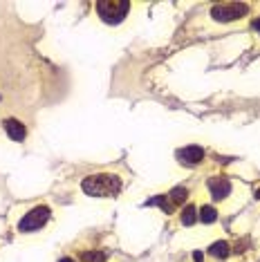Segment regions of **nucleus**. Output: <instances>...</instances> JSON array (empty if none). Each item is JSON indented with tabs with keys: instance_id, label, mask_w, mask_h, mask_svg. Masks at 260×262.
<instances>
[{
	"instance_id": "obj_1",
	"label": "nucleus",
	"mask_w": 260,
	"mask_h": 262,
	"mask_svg": "<svg viewBox=\"0 0 260 262\" xmlns=\"http://www.w3.org/2000/svg\"><path fill=\"white\" fill-rule=\"evenodd\" d=\"M81 188L85 195H92V198H115L121 190V180L110 172H101V175L85 177Z\"/></svg>"
},
{
	"instance_id": "obj_2",
	"label": "nucleus",
	"mask_w": 260,
	"mask_h": 262,
	"mask_svg": "<svg viewBox=\"0 0 260 262\" xmlns=\"http://www.w3.org/2000/svg\"><path fill=\"white\" fill-rule=\"evenodd\" d=\"M130 11L128 0H99L97 3V14L101 16L103 23L108 25H117L126 18V14Z\"/></svg>"
},
{
	"instance_id": "obj_3",
	"label": "nucleus",
	"mask_w": 260,
	"mask_h": 262,
	"mask_svg": "<svg viewBox=\"0 0 260 262\" xmlns=\"http://www.w3.org/2000/svg\"><path fill=\"white\" fill-rule=\"evenodd\" d=\"M247 14H249V7L245 3H222V5H213V9H211L213 20H220V23L238 20Z\"/></svg>"
},
{
	"instance_id": "obj_4",
	"label": "nucleus",
	"mask_w": 260,
	"mask_h": 262,
	"mask_svg": "<svg viewBox=\"0 0 260 262\" xmlns=\"http://www.w3.org/2000/svg\"><path fill=\"white\" fill-rule=\"evenodd\" d=\"M47 220H50V208H47V206H36L18 222V229L23 231V233H32V231L40 229Z\"/></svg>"
},
{
	"instance_id": "obj_5",
	"label": "nucleus",
	"mask_w": 260,
	"mask_h": 262,
	"mask_svg": "<svg viewBox=\"0 0 260 262\" xmlns=\"http://www.w3.org/2000/svg\"><path fill=\"white\" fill-rule=\"evenodd\" d=\"M209 190L213 200H224L229 193H231V182L227 177H211L209 180Z\"/></svg>"
},
{
	"instance_id": "obj_6",
	"label": "nucleus",
	"mask_w": 260,
	"mask_h": 262,
	"mask_svg": "<svg viewBox=\"0 0 260 262\" xmlns=\"http://www.w3.org/2000/svg\"><path fill=\"white\" fill-rule=\"evenodd\" d=\"M177 157H180V162L186 164V166H198L204 159V150L200 146H186L184 150L177 152Z\"/></svg>"
},
{
	"instance_id": "obj_7",
	"label": "nucleus",
	"mask_w": 260,
	"mask_h": 262,
	"mask_svg": "<svg viewBox=\"0 0 260 262\" xmlns=\"http://www.w3.org/2000/svg\"><path fill=\"white\" fill-rule=\"evenodd\" d=\"M3 126H5V133L9 135L11 141H23V139H25L27 130H25V126H23L18 119H7Z\"/></svg>"
},
{
	"instance_id": "obj_8",
	"label": "nucleus",
	"mask_w": 260,
	"mask_h": 262,
	"mask_svg": "<svg viewBox=\"0 0 260 262\" xmlns=\"http://www.w3.org/2000/svg\"><path fill=\"white\" fill-rule=\"evenodd\" d=\"M148 206H162V211L164 213H173V202L168 200V195H157V198H153V200H148L146 202Z\"/></svg>"
},
{
	"instance_id": "obj_9",
	"label": "nucleus",
	"mask_w": 260,
	"mask_h": 262,
	"mask_svg": "<svg viewBox=\"0 0 260 262\" xmlns=\"http://www.w3.org/2000/svg\"><path fill=\"white\" fill-rule=\"evenodd\" d=\"M186 198H188V190H186L184 186H175V188L168 193V200L173 202V206H180Z\"/></svg>"
},
{
	"instance_id": "obj_10",
	"label": "nucleus",
	"mask_w": 260,
	"mask_h": 262,
	"mask_svg": "<svg viewBox=\"0 0 260 262\" xmlns=\"http://www.w3.org/2000/svg\"><path fill=\"white\" fill-rule=\"evenodd\" d=\"M198 217L202 220L204 224H213L215 220H218V211H215L213 206H202V211L198 213Z\"/></svg>"
},
{
	"instance_id": "obj_11",
	"label": "nucleus",
	"mask_w": 260,
	"mask_h": 262,
	"mask_svg": "<svg viewBox=\"0 0 260 262\" xmlns=\"http://www.w3.org/2000/svg\"><path fill=\"white\" fill-rule=\"evenodd\" d=\"M195 222H198V208H195V206H186L184 213H182V224H184V226H193Z\"/></svg>"
},
{
	"instance_id": "obj_12",
	"label": "nucleus",
	"mask_w": 260,
	"mask_h": 262,
	"mask_svg": "<svg viewBox=\"0 0 260 262\" xmlns=\"http://www.w3.org/2000/svg\"><path fill=\"white\" fill-rule=\"evenodd\" d=\"M209 251H211V255H215V258H227L229 255V244L227 242H213Z\"/></svg>"
},
{
	"instance_id": "obj_13",
	"label": "nucleus",
	"mask_w": 260,
	"mask_h": 262,
	"mask_svg": "<svg viewBox=\"0 0 260 262\" xmlns=\"http://www.w3.org/2000/svg\"><path fill=\"white\" fill-rule=\"evenodd\" d=\"M83 260L85 262H105V253H101V251H88V253H83Z\"/></svg>"
},
{
	"instance_id": "obj_14",
	"label": "nucleus",
	"mask_w": 260,
	"mask_h": 262,
	"mask_svg": "<svg viewBox=\"0 0 260 262\" xmlns=\"http://www.w3.org/2000/svg\"><path fill=\"white\" fill-rule=\"evenodd\" d=\"M253 27H256V29H258V32H260V18H258L256 23H253Z\"/></svg>"
},
{
	"instance_id": "obj_15",
	"label": "nucleus",
	"mask_w": 260,
	"mask_h": 262,
	"mask_svg": "<svg viewBox=\"0 0 260 262\" xmlns=\"http://www.w3.org/2000/svg\"><path fill=\"white\" fill-rule=\"evenodd\" d=\"M58 262H74V260H72V258H61Z\"/></svg>"
}]
</instances>
